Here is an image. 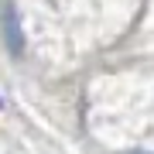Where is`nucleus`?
Instances as JSON below:
<instances>
[{
  "label": "nucleus",
  "mask_w": 154,
  "mask_h": 154,
  "mask_svg": "<svg viewBox=\"0 0 154 154\" xmlns=\"http://www.w3.org/2000/svg\"><path fill=\"white\" fill-rule=\"evenodd\" d=\"M4 38H7V48H11L14 55L24 51V38H21V24H17V11L14 7L4 11Z\"/></svg>",
  "instance_id": "nucleus-1"
}]
</instances>
